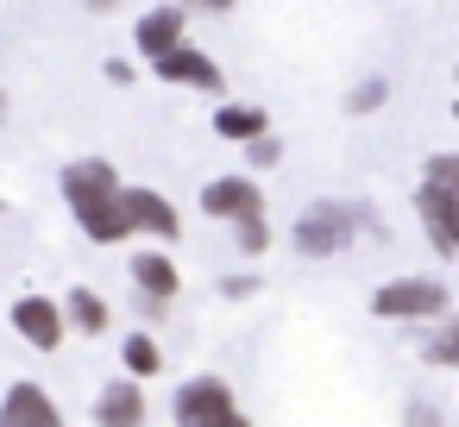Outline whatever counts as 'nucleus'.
Listing matches in <instances>:
<instances>
[{
	"label": "nucleus",
	"mask_w": 459,
	"mask_h": 427,
	"mask_svg": "<svg viewBox=\"0 0 459 427\" xmlns=\"http://www.w3.org/2000/svg\"><path fill=\"white\" fill-rule=\"evenodd\" d=\"M120 358H126V377H133V383H145V377H158V371H164V352H158V339H152V333H133V339L120 346Z\"/></svg>",
	"instance_id": "obj_15"
},
{
	"label": "nucleus",
	"mask_w": 459,
	"mask_h": 427,
	"mask_svg": "<svg viewBox=\"0 0 459 427\" xmlns=\"http://www.w3.org/2000/svg\"><path fill=\"white\" fill-rule=\"evenodd\" d=\"M0 427H64V414H57V402H51V389L13 383L7 396H0Z\"/></svg>",
	"instance_id": "obj_9"
},
{
	"label": "nucleus",
	"mask_w": 459,
	"mask_h": 427,
	"mask_svg": "<svg viewBox=\"0 0 459 427\" xmlns=\"http://www.w3.org/2000/svg\"><path fill=\"white\" fill-rule=\"evenodd\" d=\"M64 320H76L82 333H108V302H101V295H89V289H70Z\"/></svg>",
	"instance_id": "obj_17"
},
{
	"label": "nucleus",
	"mask_w": 459,
	"mask_h": 427,
	"mask_svg": "<svg viewBox=\"0 0 459 427\" xmlns=\"http://www.w3.org/2000/svg\"><path fill=\"white\" fill-rule=\"evenodd\" d=\"M346 107H352V114H371V107H384V82H377V76H371V82H359V89L346 95Z\"/></svg>",
	"instance_id": "obj_19"
},
{
	"label": "nucleus",
	"mask_w": 459,
	"mask_h": 427,
	"mask_svg": "<svg viewBox=\"0 0 459 427\" xmlns=\"http://www.w3.org/2000/svg\"><path fill=\"white\" fill-rule=\"evenodd\" d=\"M183 32H189V13H183V7H152V13H139L133 45H139V57L164 64L170 51H183Z\"/></svg>",
	"instance_id": "obj_7"
},
{
	"label": "nucleus",
	"mask_w": 459,
	"mask_h": 427,
	"mask_svg": "<svg viewBox=\"0 0 459 427\" xmlns=\"http://www.w3.org/2000/svg\"><path fill=\"white\" fill-rule=\"evenodd\" d=\"M371 314L377 320H440L446 314V283H434V277H390L371 295Z\"/></svg>",
	"instance_id": "obj_5"
},
{
	"label": "nucleus",
	"mask_w": 459,
	"mask_h": 427,
	"mask_svg": "<svg viewBox=\"0 0 459 427\" xmlns=\"http://www.w3.org/2000/svg\"><path fill=\"white\" fill-rule=\"evenodd\" d=\"M359 220H365V208H346V201H315V208H302L296 214V252L302 258H333V252H346L352 245V233H359Z\"/></svg>",
	"instance_id": "obj_3"
},
{
	"label": "nucleus",
	"mask_w": 459,
	"mask_h": 427,
	"mask_svg": "<svg viewBox=\"0 0 459 427\" xmlns=\"http://www.w3.org/2000/svg\"><path fill=\"white\" fill-rule=\"evenodd\" d=\"M453 120H459V101H453Z\"/></svg>",
	"instance_id": "obj_24"
},
{
	"label": "nucleus",
	"mask_w": 459,
	"mask_h": 427,
	"mask_svg": "<svg viewBox=\"0 0 459 427\" xmlns=\"http://www.w3.org/2000/svg\"><path fill=\"white\" fill-rule=\"evenodd\" d=\"M214 132L233 139V145H258V139H271V120H264V107L227 101V107H214Z\"/></svg>",
	"instance_id": "obj_13"
},
{
	"label": "nucleus",
	"mask_w": 459,
	"mask_h": 427,
	"mask_svg": "<svg viewBox=\"0 0 459 427\" xmlns=\"http://www.w3.org/2000/svg\"><path fill=\"white\" fill-rule=\"evenodd\" d=\"M0 120H7V95H0Z\"/></svg>",
	"instance_id": "obj_23"
},
{
	"label": "nucleus",
	"mask_w": 459,
	"mask_h": 427,
	"mask_svg": "<svg viewBox=\"0 0 459 427\" xmlns=\"http://www.w3.org/2000/svg\"><path fill=\"white\" fill-rule=\"evenodd\" d=\"M133 283H139V289H145L158 308H164V302L183 289V277H177V264H170L164 252H139V258H133Z\"/></svg>",
	"instance_id": "obj_14"
},
{
	"label": "nucleus",
	"mask_w": 459,
	"mask_h": 427,
	"mask_svg": "<svg viewBox=\"0 0 459 427\" xmlns=\"http://www.w3.org/2000/svg\"><path fill=\"white\" fill-rule=\"evenodd\" d=\"M95 421H101V427H145V383L114 377V383L95 396Z\"/></svg>",
	"instance_id": "obj_11"
},
{
	"label": "nucleus",
	"mask_w": 459,
	"mask_h": 427,
	"mask_svg": "<svg viewBox=\"0 0 459 427\" xmlns=\"http://www.w3.org/2000/svg\"><path fill=\"white\" fill-rule=\"evenodd\" d=\"M64 201H70L76 226H82L95 245H120V239H133L126 183L114 176V164H101V158H76V164H64Z\"/></svg>",
	"instance_id": "obj_1"
},
{
	"label": "nucleus",
	"mask_w": 459,
	"mask_h": 427,
	"mask_svg": "<svg viewBox=\"0 0 459 427\" xmlns=\"http://www.w3.org/2000/svg\"><path fill=\"white\" fill-rule=\"evenodd\" d=\"M409 427H440V414L428 402H409Z\"/></svg>",
	"instance_id": "obj_21"
},
{
	"label": "nucleus",
	"mask_w": 459,
	"mask_h": 427,
	"mask_svg": "<svg viewBox=\"0 0 459 427\" xmlns=\"http://www.w3.org/2000/svg\"><path fill=\"white\" fill-rule=\"evenodd\" d=\"M202 214L208 220H264V195H258V183L252 176H214L208 189H202Z\"/></svg>",
	"instance_id": "obj_6"
},
{
	"label": "nucleus",
	"mask_w": 459,
	"mask_h": 427,
	"mask_svg": "<svg viewBox=\"0 0 459 427\" xmlns=\"http://www.w3.org/2000/svg\"><path fill=\"white\" fill-rule=\"evenodd\" d=\"M252 289H258L252 277H227V283H221V295H252Z\"/></svg>",
	"instance_id": "obj_22"
},
{
	"label": "nucleus",
	"mask_w": 459,
	"mask_h": 427,
	"mask_svg": "<svg viewBox=\"0 0 459 427\" xmlns=\"http://www.w3.org/2000/svg\"><path fill=\"white\" fill-rule=\"evenodd\" d=\"M246 158H252L258 170H271V164L283 158V145H277V139H258V145H246Z\"/></svg>",
	"instance_id": "obj_20"
},
{
	"label": "nucleus",
	"mask_w": 459,
	"mask_h": 427,
	"mask_svg": "<svg viewBox=\"0 0 459 427\" xmlns=\"http://www.w3.org/2000/svg\"><path fill=\"white\" fill-rule=\"evenodd\" d=\"M415 220L440 258H459V151H434L415 183Z\"/></svg>",
	"instance_id": "obj_2"
},
{
	"label": "nucleus",
	"mask_w": 459,
	"mask_h": 427,
	"mask_svg": "<svg viewBox=\"0 0 459 427\" xmlns=\"http://www.w3.org/2000/svg\"><path fill=\"white\" fill-rule=\"evenodd\" d=\"M177 427H252L233 402L227 377H189L177 389Z\"/></svg>",
	"instance_id": "obj_4"
},
{
	"label": "nucleus",
	"mask_w": 459,
	"mask_h": 427,
	"mask_svg": "<svg viewBox=\"0 0 459 427\" xmlns=\"http://www.w3.org/2000/svg\"><path fill=\"white\" fill-rule=\"evenodd\" d=\"M126 214H133V233H152V239H177L183 233L177 208L158 189H126Z\"/></svg>",
	"instance_id": "obj_12"
},
{
	"label": "nucleus",
	"mask_w": 459,
	"mask_h": 427,
	"mask_svg": "<svg viewBox=\"0 0 459 427\" xmlns=\"http://www.w3.org/2000/svg\"><path fill=\"white\" fill-rule=\"evenodd\" d=\"M421 358L440 364V371H459V314H446V320L421 339Z\"/></svg>",
	"instance_id": "obj_16"
},
{
	"label": "nucleus",
	"mask_w": 459,
	"mask_h": 427,
	"mask_svg": "<svg viewBox=\"0 0 459 427\" xmlns=\"http://www.w3.org/2000/svg\"><path fill=\"white\" fill-rule=\"evenodd\" d=\"M13 327H20V339L26 346H39V352H57L64 346V308L51 302V295H20L13 302Z\"/></svg>",
	"instance_id": "obj_8"
},
{
	"label": "nucleus",
	"mask_w": 459,
	"mask_h": 427,
	"mask_svg": "<svg viewBox=\"0 0 459 427\" xmlns=\"http://www.w3.org/2000/svg\"><path fill=\"white\" fill-rule=\"evenodd\" d=\"M164 82H177V89H208V95H221L227 89V76H221V64L208 57V51H195V45H183V51H170L164 64H152Z\"/></svg>",
	"instance_id": "obj_10"
},
{
	"label": "nucleus",
	"mask_w": 459,
	"mask_h": 427,
	"mask_svg": "<svg viewBox=\"0 0 459 427\" xmlns=\"http://www.w3.org/2000/svg\"><path fill=\"white\" fill-rule=\"evenodd\" d=\"M233 239H239V252H246V258H258V252L271 245V220H239V226H233Z\"/></svg>",
	"instance_id": "obj_18"
}]
</instances>
